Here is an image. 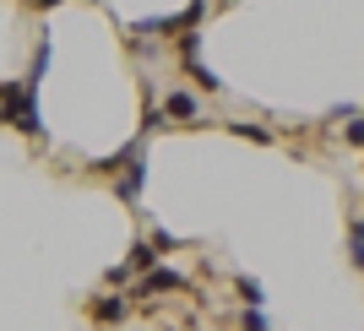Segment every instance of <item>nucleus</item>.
<instances>
[{"mask_svg": "<svg viewBox=\"0 0 364 331\" xmlns=\"http://www.w3.org/2000/svg\"><path fill=\"white\" fill-rule=\"evenodd\" d=\"M185 288V277L180 271H168V266H152L147 277H141L136 288H131V299H152V293H180Z\"/></svg>", "mask_w": 364, "mask_h": 331, "instance_id": "nucleus-1", "label": "nucleus"}, {"mask_svg": "<svg viewBox=\"0 0 364 331\" xmlns=\"http://www.w3.org/2000/svg\"><path fill=\"white\" fill-rule=\"evenodd\" d=\"M164 120H201V104L191 98V92L168 87V98H164Z\"/></svg>", "mask_w": 364, "mask_h": 331, "instance_id": "nucleus-2", "label": "nucleus"}, {"mask_svg": "<svg viewBox=\"0 0 364 331\" xmlns=\"http://www.w3.org/2000/svg\"><path fill=\"white\" fill-rule=\"evenodd\" d=\"M141 180H147V163H141V152L125 163V174H120V185H114V196L120 201H136L141 196Z\"/></svg>", "mask_w": 364, "mask_h": 331, "instance_id": "nucleus-3", "label": "nucleus"}, {"mask_svg": "<svg viewBox=\"0 0 364 331\" xmlns=\"http://www.w3.org/2000/svg\"><path fill=\"white\" fill-rule=\"evenodd\" d=\"M125 304H131L125 293H104V299L92 304V315L104 320V326H114V320H125Z\"/></svg>", "mask_w": 364, "mask_h": 331, "instance_id": "nucleus-4", "label": "nucleus"}, {"mask_svg": "<svg viewBox=\"0 0 364 331\" xmlns=\"http://www.w3.org/2000/svg\"><path fill=\"white\" fill-rule=\"evenodd\" d=\"M22 109V82H0V125Z\"/></svg>", "mask_w": 364, "mask_h": 331, "instance_id": "nucleus-5", "label": "nucleus"}, {"mask_svg": "<svg viewBox=\"0 0 364 331\" xmlns=\"http://www.w3.org/2000/svg\"><path fill=\"white\" fill-rule=\"evenodd\" d=\"M228 131L245 136V141H272V131H267V125H250V120H228Z\"/></svg>", "mask_w": 364, "mask_h": 331, "instance_id": "nucleus-6", "label": "nucleus"}, {"mask_svg": "<svg viewBox=\"0 0 364 331\" xmlns=\"http://www.w3.org/2000/svg\"><path fill=\"white\" fill-rule=\"evenodd\" d=\"M185 71L196 76V87H207V92H218V87H223V82H218V71H207L201 60H185Z\"/></svg>", "mask_w": 364, "mask_h": 331, "instance_id": "nucleus-7", "label": "nucleus"}, {"mask_svg": "<svg viewBox=\"0 0 364 331\" xmlns=\"http://www.w3.org/2000/svg\"><path fill=\"white\" fill-rule=\"evenodd\" d=\"M196 55H201V33L185 28V33H180V60H196Z\"/></svg>", "mask_w": 364, "mask_h": 331, "instance_id": "nucleus-8", "label": "nucleus"}, {"mask_svg": "<svg viewBox=\"0 0 364 331\" xmlns=\"http://www.w3.org/2000/svg\"><path fill=\"white\" fill-rule=\"evenodd\" d=\"M240 326H245V331H267V315H261L256 304H250V310H245V315H240Z\"/></svg>", "mask_w": 364, "mask_h": 331, "instance_id": "nucleus-9", "label": "nucleus"}, {"mask_svg": "<svg viewBox=\"0 0 364 331\" xmlns=\"http://www.w3.org/2000/svg\"><path fill=\"white\" fill-rule=\"evenodd\" d=\"M240 293H245V299H250V304H256V310H261V299H267V293H261V283H250V277H245V283H240Z\"/></svg>", "mask_w": 364, "mask_h": 331, "instance_id": "nucleus-10", "label": "nucleus"}, {"mask_svg": "<svg viewBox=\"0 0 364 331\" xmlns=\"http://www.w3.org/2000/svg\"><path fill=\"white\" fill-rule=\"evenodd\" d=\"M28 6H33V0H28Z\"/></svg>", "mask_w": 364, "mask_h": 331, "instance_id": "nucleus-11", "label": "nucleus"}]
</instances>
